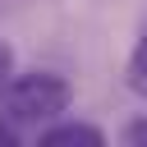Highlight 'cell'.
I'll return each mask as SVG.
<instances>
[{"label": "cell", "mask_w": 147, "mask_h": 147, "mask_svg": "<svg viewBox=\"0 0 147 147\" xmlns=\"http://www.w3.org/2000/svg\"><path fill=\"white\" fill-rule=\"evenodd\" d=\"M74 101V87L69 78H60L55 69H28V74H14L5 87H0V115L9 124H32V129H46L51 119H60Z\"/></svg>", "instance_id": "6da1fadb"}, {"label": "cell", "mask_w": 147, "mask_h": 147, "mask_svg": "<svg viewBox=\"0 0 147 147\" xmlns=\"http://www.w3.org/2000/svg\"><path fill=\"white\" fill-rule=\"evenodd\" d=\"M41 147H101L106 142V129L87 124V119H51L41 133H37Z\"/></svg>", "instance_id": "7a4b0ae2"}, {"label": "cell", "mask_w": 147, "mask_h": 147, "mask_svg": "<svg viewBox=\"0 0 147 147\" xmlns=\"http://www.w3.org/2000/svg\"><path fill=\"white\" fill-rule=\"evenodd\" d=\"M124 83H129V92H133V96H142V101H147V32H142V37H138V46L129 51Z\"/></svg>", "instance_id": "3957f363"}, {"label": "cell", "mask_w": 147, "mask_h": 147, "mask_svg": "<svg viewBox=\"0 0 147 147\" xmlns=\"http://www.w3.org/2000/svg\"><path fill=\"white\" fill-rule=\"evenodd\" d=\"M119 142H124V147H147V115L129 119V124L119 129Z\"/></svg>", "instance_id": "277c9868"}, {"label": "cell", "mask_w": 147, "mask_h": 147, "mask_svg": "<svg viewBox=\"0 0 147 147\" xmlns=\"http://www.w3.org/2000/svg\"><path fill=\"white\" fill-rule=\"evenodd\" d=\"M14 74H18V60H14V46H9V41H0V87H5V83H9Z\"/></svg>", "instance_id": "5b68a950"}]
</instances>
